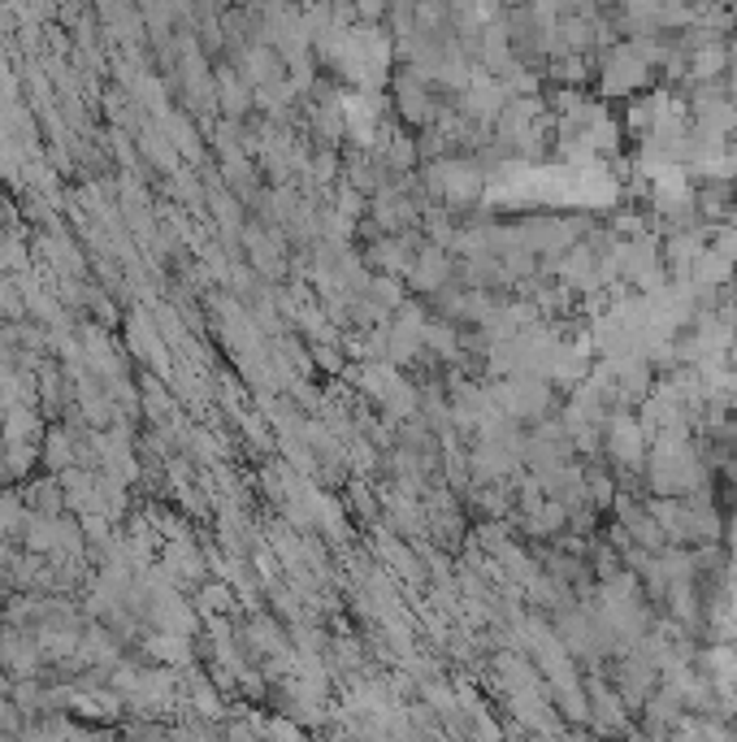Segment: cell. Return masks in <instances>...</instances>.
Instances as JSON below:
<instances>
[{"instance_id":"2","label":"cell","mask_w":737,"mask_h":742,"mask_svg":"<svg viewBox=\"0 0 737 742\" xmlns=\"http://www.w3.org/2000/svg\"><path fill=\"white\" fill-rule=\"evenodd\" d=\"M200 600H204V608H209V613H226V608L235 604V595H231L226 587H218V582H213V587H204V591H200Z\"/></svg>"},{"instance_id":"1","label":"cell","mask_w":737,"mask_h":742,"mask_svg":"<svg viewBox=\"0 0 737 742\" xmlns=\"http://www.w3.org/2000/svg\"><path fill=\"white\" fill-rule=\"evenodd\" d=\"M44 465H48L52 474H61V469L74 465V439H70V430H48V434H44Z\"/></svg>"}]
</instances>
